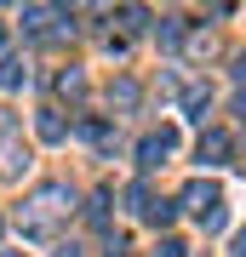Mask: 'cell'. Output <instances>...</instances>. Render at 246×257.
<instances>
[{
  "label": "cell",
  "instance_id": "1",
  "mask_svg": "<svg viewBox=\"0 0 246 257\" xmlns=\"http://www.w3.org/2000/svg\"><path fill=\"white\" fill-rule=\"evenodd\" d=\"M183 206L201 211V223H206L212 211H218V183H189V189H183Z\"/></svg>",
  "mask_w": 246,
  "mask_h": 257
},
{
  "label": "cell",
  "instance_id": "2",
  "mask_svg": "<svg viewBox=\"0 0 246 257\" xmlns=\"http://www.w3.org/2000/svg\"><path fill=\"white\" fill-rule=\"evenodd\" d=\"M172 143H178V132H172V126H166V132H149L137 155H143V166H160V155H172Z\"/></svg>",
  "mask_w": 246,
  "mask_h": 257
},
{
  "label": "cell",
  "instance_id": "3",
  "mask_svg": "<svg viewBox=\"0 0 246 257\" xmlns=\"http://www.w3.org/2000/svg\"><path fill=\"white\" fill-rule=\"evenodd\" d=\"M223 155H229V138H223V132H206V138H201V160H206V166H218Z\"/></svg>",
  "mask_w": 246,
  "mask_h": 257
},
{
  "label": "cell",
  "instance_id": "4",
  "mask_svg": "<svg viewBox=\"0 0 246 257\" xmlns=\"http://www.w3.org/2000/svg\"><path fill=\"white\" fill-rule=\"evenodd\" d=\"M183 109H189V120H206V109H212V92H206V86H195V92L183 97Z\"/></svg>",
  "mask_w": 246,
  "mask_h": 257
},
{
  "label": "cell",
  "instance_id": "5",
  "mask_svg": "<svg viewBox=\"0 0 246 257\" xmlns=\"http://www.w3.org/2000/svg\"><path fill=\"white\" fill-rule=\"evenodd\" d=\"M63 132H69V126H63V114H57V109H46V114H40V138H46V143H57Z\"/></svg>",
  "mask_w": 246,
  "mask_h": 257
},
{
  "label": "cell",
  "instance_id": "6",
  "mask_svg": "<svg viewBox=\"0 0 246 257\" xmlns=\"http://www.w3.org/2000/svg\"><path fill=\"white\" fill-rule=\"evenodd\" d=\"M0 86H23V69L12 63V57H0Z\"/></svg>",
  "mask_w": 246,
  "mask_h": 257
},
{
  "label": "cell",
  "instance_id": "7",
  "mask_svg": "<svg viewBox=\"0 0 246 257\" xmlns=\"http://www.w3.org/2000/svg\"><path fill=\"white\" fill-rule=\"evenodd\" d=\"M155 257H189V246H183V240H160Z\"/></svg>",
  "mask_w": 246,
  "mask_h": 257
},
{
  "label": "cell",
  "instance_id": "8",
  "mask_svg": "<svg viewBox=\"0 0 246 257\" xmlns=\"http://www.w3.org/2000/svg\"><path fill=\"white\" fill-rule=\"evenodd\" d=\"M235 257H246V229H240V234H235Z\"/></svg>",
  "mask_w": 246,
  "mask_h": 257
},
{
  "label": "cell",
  "instance_id": "9",
  "mask_svg": "<svg viewBox=\"0 0 246 257\" xmlns=\"http://www.w3.org/2000/svg\"><path fill=\"white\" fill-rule=\"evenodd\" d=\"M235 114H240V120H246V92H240V97H235Z\"/></svg>",
  "mask_w": 246,
  "mask_h": 257
},
{
  "label": "cell",
  "instance_id": "10",
  "mask_svg": "<svg viewBox=\"0 0 246 257\" xmlns=\"http://www.w3.org/2000/svg\"><path fill=\"white\" fill-rule=\"evenodd\" d=\"M240 74H246V52H240Z\"/></svg>",
  "mask_w": 246,
  "mask_h": 257
},
{
  "label": "cell",
  "instance_id": "11",
  "mask_svg": "<svg viewBox=\"0 0 246 257\" xmlns=\"http://www.w3.org/2000/svg\"><path fill=\"white\" fill-rule=\"evenodd\" d=\"M0 40H6V23H0Z\"/></svg>",
  "mask_w": 246,
  "mask_h": 257
},
{
  "label": "cell",
  "instance_id": "12",
  "mask_svg": "<svg viewBox=\"0 0 246 257\" xmlns=\"http://www.w3.org/2000/svg\"><path fill=\"white\" fill-rule=\"evenodd\" d=\"M0 257H18V251H0Z\"/></svg>",
  "mask_w": 246,
  "mask_h": 257
}]
</instances>
